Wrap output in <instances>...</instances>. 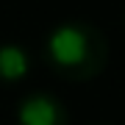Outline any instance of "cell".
Segmentation results:
<instances>
[{
    "label": "cell",
    "mask_w": 125,
    "mask_h": 125,
    "mask_svg": "<svg viewBox=\"0 0 125 125\" xmlns=\"http://www.w3.org/2000/svg\"><path fill=\"white\" fill-rule=\"evenodd\" d=\"M42 58L53 75L81 83L97 78L108 64V39L83 20L58 22L42 42Z\"/></svg>",
    "instance_id": "cell-1"
},
{
    "label": "cell",
    "mask_w": 125,
    "mask_h": 125,
    "mask_svg": "<svg viewBox=\"0 0 125 125\" xmlns=\"http://www.w3.org/2000/svg\"><path fill=\"white\" fill-rule=\"evenodd\" d=\"M17 125H70V111L53 92H28L17 103Z\"/></svg>",
    "instance_id": "cell-2"
},
{
    "label": "cell",
    "mask_w": 125,
    "mask_h": 125,
    "mask_svg": "<svg viewBox=\"0 0 125 125\" xmlns=\"http://www.w3.org/2000/svg\"><path fill=\"white\" fill-rule=\"evenodd\" d=\"M33 56L25 45L0 42V83H20L31 75Z\"/></svg>",
    "instance_id": "cell-3"
}]
</instances>
